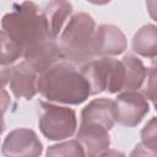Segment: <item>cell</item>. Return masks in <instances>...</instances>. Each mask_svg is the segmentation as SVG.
I'll list each match as a JSON object with an SVG mask.
<instances>
[{"mask_svg": "<svg viewBox=\"0 0 157 157\" xmlns=\"http://www.w3.org/2000/svg\"><path fill=\"white\" fill-rule=\"evenodd\" d=\"M121 61L125 67V85L123 92L139 91L147 77V69L141 59L134 54L124 55Z\"/></svg>", "mask_w": 157, "mask_h": 157, "instance_id": "cell-14", "label": "cell"}, {"mask_svg": "<svg viewBox=\"0 0 157 157\" xmlns=\"http://www.w3.org/2000/svg\"><path fill=\"white\" fill-rule=\"evenodd\" d=\"M115 123L114 101L109 98H96L81 112L80 124H96L110 130Z\"/></svg>", "mask_w": 157, "mask_h": 157, "instance_id": "cell-11", "label": "cell"}, {"mask_svg": "<svg viewBox=\"0 0 157 157\" xmlns=\"http://www.w3.org/2000/svg\"><path fill=\"white\" fill-rule=\"evenodd\" d=\"M109 130L96 124H80L76 140L82 145L86 157H98L110 145Z\"/></svg>", "mask_w": 157, "mask_h": 157, "instance_id": "cell-10", "label": "cell"}, {"mask_svg": "<svg viewBox=\"0 0 157 157\" xmlns=\"http://www.w3.org/2000/svg\"><path fill=\"white\" fill-rule=\"evenodd\" d=\"M132 50L148 59L157 58V26L155 25H144L134 34L131 40Z\"/></svg>", "mask_w": 157, "mask_h": 157, "instance_id": "cell-13", "label": "cell"}, {"mask_svg": "<svg viewBox=\"0 0 157 157\" xmlns=\"http://www.w3.org/2000/svg\"><path fill=\"white\" fill-rule=\"evenodd\" d=\"M1 32L20 48L23 61L39 75L63 60L58 39L50 36L42 10L32 1L13 2L2 16Z\"/></svg>", "mask_w": 157, "mask_h": 157, "instance_id": "cell-1", "label": "cell"}, {"mask_svg": "<svg viewBox=\"0 0 157 157\" xmlns=\"http://www.w3.org/2000/svg\"><path fill=\"white\" fill-rule=\"evenodd\" d=\"M146 9L150 15V17L157 22V1H147L146 2Z\"/></svg>", "mask_w": 157, "mask_h": 157, "instance_id": "cell-20", "label": "cell"}, {"mask_svg": "<svg viewBox=\"0 0 157 157\" xmlns=\"http://www.w3.org/2000/svg\"><path fill=\"white\" fill-rule=\"evenodd\" d=\"M129 157H157V151L151 150L146 146H144L141 142H139L134 150L130 152Z\"/></svg>", "mask_w": 157, "mask_h": 157, "instance_id": "cell-19", "label": "cell"}, {"mask_svg": "<svg viewBox=\"0 0 157 157\" xmlns=\"http://www.w3.org/2000/svg\"><path fill=\"white\" fill-rule=\"evenodd\" d=\"M150 105L145 93L139 91L118 93L114 99L115 121L126 128L139 125L148 113Z\"/></svg>", "mask_w": 157, "mask_h": 157, "instance_id": "cell-7", "label": "cell"}, {"mask_svg": "<svg viewBox=\"0 0 157 157\" xmlns=\"http://www.w3.org/2000/svg\"><path fill=\"white\" fill-rule=\"evenodd\" d=\"M1 152L4 157H39L43 146L33 130L17 128L4 139Z\"/></svg>", "mask_w": 157, "mask_h": 157, "instance_id": "cell-8", "label": "cell"}, {"mask_svg": "<svg viewBox=\"0 0 157 157\" xmlns=\"http://www.w3.org/2000/svg\"><path fill=\"white\" fill-rule=\"evenodd\" d=\"M38 92L49 102L77 105L91 96V88L75 65L61 60L38 78Z\"/></svg>", "mask_w": 157, "mask_h": 157, "instance_id": "cell-2", "label": "cell"}, {"mask_svg": "<svg viewBox=\"0 0 157 157\" xmlns=\"http://www.w3.org/2000/svg\"><path fill=\"white\" fill-rule=\"evenodd\" d=\"M2 86L9 82V87L16 98L32 99L38 92L39 74L26 61L2 67Z\"/></svg>", "mask_w": 157, "mask_h": 157, "instance_id": "cell-6", "label": "cell"}, {"mask_svg": "<svg viewBox=\"0 0 157 157\" xmlns=\"http://www.w3.org/2000/svg\"><path fill=\"white\" fill-rule=\"evenodd\" d=\"M145 96L148 98L155 109L157 110V69L151 66L147 70V86L145 90Z\"/></svg>", "mask_w": 157, "mask_h": 157, "instance_id": "cell-18", "label": "cell"}, {"mask_svg": "<svg viewBox=\"0 0 157 157\" xmlns=\"http://www.w3.org/2000/svg\"><path fill=\"white\" fill-rule=\"evenodd\" d=\"M128 47L125 34L114 25H101L96 31L94 56L110 58L123 54Z\"/></svg>", "mask_w": 157, "mask_h": 157, "instance_id": "cell-9", "label": "cell"}, {"mask_svg": "<svg viewBox=\"0 0 157 157\" xmlns=\"http://www.w3.org/2000/svg\"><path fill=\"white\" fill-rule=\"evenodd\" d=\"M151 66H153V67H156V69H157V58L152 60V65H151Z\"/></svg>", "mask_w": 157, "mask_h": 157, "instance_id": "cell-22", "label": "cell"}, {"mask_svg": "<svg viewBox=\"0 0 157 157\" xmlns=\"http://www.w3.org/2000/svg\"><path fill=\"white\" fill-rule=\"evenodd\" d=\"M38 125L40 132L52 141L71 137L76 132L77 119L72 108L56 105L52 102L38 103Z\"/></svg>", "mask_w": 157, "mask_h": 157, "instance_id": "cell-5", "label": "cell"}, {"mask_svg": "<svg viewBox=\"0 0 157 157\" xmlns=\"http://www.w3.org/2000/svg\"><path fill=\"white\" fill-rule=\"evenodd\" d=\"M81 74L87 80L91 94L102 92L121 93L125 85V67L121 60L98 58L82 65Z\"/></svg>", "mask_w": 157, "mask_h": 157, "instance_id": "cell-4", "label": "cell"}, {"mask_svg": "<svg viewBox=\"0 0 157 157\" xmlns=\"http://www.w3.org/2000/svg\"><path fill=\"white\" fill-rule=\"evenodd\" d=\"M144 146L157 151V118L150 119L141 130V141Z\"/></svg>", "mask_w": 157, "mask_h": 157, "instance_id": "cell-17", "label": "cell"}, {"mask_svg": "<svg viewBox=\"0 0 157 157\" xmlns=\"http://www.w3.org/2000/svg\"><path fill=\"white\" fill-rule=\"evenodd\" d=\"M72 5L67 1H50L42 9V15L45 20L50 36L58 39L59 33L71 18Z\"/></svg>", "mask_w": 157, "mask_h": 157, "instance_id": "cell-12", "label": "cell"}, {"mask_svg": "<svg viewBox=\"0 0 157 157\" xmlns=\"http://www.w3.org/2000/svg\"><path fill=\"white\" fill-rule=\"evenodd\" d=\"M22 58V52L20 48L9 39V37L1 32V66H11L17 59Z\"/></svg>", "mask_w": 157, "mask_h": 157, "instance_id": "cell-16", "label": "cell"}, {"mask_svg": "<svg viewBox=\"0 0 157 157\" xmlns=\"http://www.w3.org/2000/svg\"><path fill=\"white\" fill-rule=\"evenodd\" d=\"M98 157H126L124 152L121 151H118V150H107L104 151L103 153H101Z\"/></svg>", "mask_w": 157, "mask_h": 157, "instance_id": "cell-21", "label": "cell"}, {"mask_svg": "<svg viewBox=\"0 0 157 157\" xmlns=\"http://www.w3.org/2000/svg\"><path fill=\"white\" fill-rule=\"evenodd\" d=\"M45 157H86V153L77 140H69L49 146Z\"/></svg>", "mask_w": 157, "mask_h": 157, "instance_id": "cell-15", "label": "cell"}, {"mask_svg": "<svg viewBox=\"0 0 157 157\" xmlns=\"http://www.w3.org/2000/svg\"><path fill=\"white\" fill-rule=\"evenodd\" d=\"M96 31V22L90 13L72 15L58 39L61 59L81 66L93 60Z\"/></svg>", "mask_w": 157, "mask_h": 157, "instance_id": "cell-3", "label": "cell"}]
</instances>
